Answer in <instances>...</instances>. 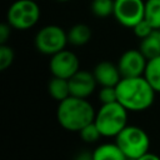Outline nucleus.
<instances>
[{
    "instance_id": "f8f14e48",
    "label": "nucleus",
    "mask_w": 160,
    "mask_h": 160,
    "mask_svg": "<svg viewBox=\"0 0 160 160\" xmlns=\"http://www.w3.org/2000/svg\"><path fill=\"white\" fill-rule=\"evenodd\" d=\"M94 160H129L119 145L115 144H101L92 151Z\"/></svg>"
},
{
    "instance_id": "aec40b11",
    "label": "nucleus",
    "mask_w": 160,
    "mask_h": 160,
    "mask_svg": "<svg viewBox=\"0 0 160 160\" xmlns=\"http://www.w3.org/2000/svg\"><path fill=\"white\" fill-rule=\"evenodd\" d=\"M14 50L6 44L0 45V70H6L14 61Z\"/></svg>"
},
{
    "instance_id": "1a4fd4ad",
    "label": "nucleus",
    "mask_w": 160,
    "mask_h": 160,
    "mask_svg": "<svg viewBox=\"0 0 160 160\" xmlns=\"http://www.w3.org/2000/svg\"><path fill=\"white\" fill-rule=\"evenodd\" d=\"M148 59L140 50L130 49L126 50L118 61V68L122 78L142 76L146 69Z\"/></svg>"
},
{
    "instance_id": "dca6fc26",
    "label": "nucleus",
    "mask_w": 160,
    "mask_h": 160,
    "mask_svg": "<svg viewBox=\"0 0 160 160\" xmlns=\"http://www.w3.org/2000/svg\"><path fill=\"white\" fill-rule=\"evenodd\" d=\"M144 76L156 92H160V55L148 60Z\"/></svg>"
},
{
    "instance_id": "6e6552de",
    "label": "nucleus",
    "mask_w": 160,
    "mask_h": 160,
    "mask_svg": "<svg viewBox=\"0 0 160 160\" xmlns=\"http://www.w3.org/2000/svg\"><path fill=\"white\" fill-rule=\"evenodd\" d=\"M49 68H50L52 76H58V78H62L68 80L76 71L80 70L78 56L72 51L65 50V49L51 55Z\"/></svg>"
},
{
    "instance_id": "b1692460",
    "label": "nucleus",
    "mask_w": 160,
    "mask_h": 160,
    "mask_svg": "<svg viewBox=\"0 0 160 160\" xmlns=\"http://www.w3.org/2000/svg\"><path fill=\"white\" fill-rule=\"evenodd\" d=\"M75 160H94V156H92V152L81 151L80 154H78V156L75 158Z\"/></svg>"
},
{
    "instance_id": "4468645a",
    "label": "nucleus",
    "mask_w": 160,
    "mask_h": 160,
    "mask_svg": "<svg viewBox=\"0 0 160 160\" xmlns=\"http://www.w3.org/2000/svg\"><path fill=\"white\" fill-rule=\"evenodd\" d=\"M91 39V29L82 22L75 24L68 31V41L74 46H82Z\"/></svg>"
},
{
    "instance_id": "2eb2a0df",
    "label": "nucleus",
    "mask_w": 160,
    "mask_h": 160,
    "mask_svg": "<svg viewBox=\"0 0 160 160\" xmlns=\"http://www.w3.org/2000/svg\"><path fill=\"white\" fill-rule=\"evenodd\" d=\"M48 90H49V94L51 95V98H54L55 100H58L60 102L70 96L69 80L58 78V76H52V79L48 84Z\"/></svg>"
},
{
    "instance_id": "6ab92c4d",
    "label": "nucleus",
    "mask_w": 160,
    "mask_h": 160,
    "mask_svg": "<svg viewBox=\"0 0 160 160\" xmlns=\"http://www.w3.org/2000/svg\"><path fill=\"white\" fill-rule=\"evenodd\" d=\"M79 132H80L81 139L85 142H95L101 136V134H100V131H99V129L94 121L88 124L86 126H84Z\"/></svg>"
},
{
    "instance_id": "0eeeda50",
    "label": "nucleus",
    "mask_w": 160,
    "mask_h": 160,
    "mask_svg": "<svg viewBox=\"0 0 160 160\" xmlns=\"http://www.w3.org/2000/svg\"><path fill=\"white\" fill-rule=\"evenodd\" d=\"M144 0H115L112 15L120 25L132 29L144 19Z\"/></svg>"
},
{
    "instance_id": "ddd939ff",
    "label": "nucleus",
    "mask_w": 160,
    "mask_h": 160,
    "mask_svg": "<svg viewBox=\"0 0 160 160\" xmlns=\"http://www.w3.org/2000/svg\"><path fill=\"white\" fill-rule=\"evenodd\" d=\"M139 50L142 52V55L148 60L159 56L160 55V32H159V30H154L146 38L141 39Z\"/></svg>"
},
{
    "instance_id": "f3484780",
    "label": "nucleus",
    "mask_w": 160,
    "mask_h": 160,
    "mask_svg": "<svg viewBox=\"0 0 160 160\" xmlns=\"http://www.w3.org/2000/svg\"><path fill=\"white\" fill-rule=\"evenodd\" d=\"M144 19L155 30H160V0H146Z\"/></svg>"
},
{
    "instance_id": "412c9836",
    "label": "nucleus",
    "mask_w": 160,
    "mask_h": 160,
    "mask_svg": "<svg viewBox=\"0 0 160 160\" xmlns=\"http://www.w3.org/2000/svg\"><path fill=\"white\" fill-rule=\"evenodd\" d=\"M99 99L101 104H110L118 101L116 86H101L99 91Z\"/></svg>"
},
{
    "instance_id": "cd10ccee",
    "label": "nucleus",
    "mask_w": 160,
    "mask_h": 160,
    "mask_svg": "<svg viewBox=\"0 0 160 160\" xmlns=\"http://www.w3.org/2000/svg\"><path fill=\"white\" fill-rule=\"evenodd\" d=\"M159 32H160V30H159Z\"/></svg>"
},
{
    "instance_id": "9d476101",
    "label": "nucleus",
    "mask_w": 160,
    "mask_h": 160,
    "mask_svg": "<svg viewBox=\"0 0 160 160\" xmlns=\"http://www.w3.org/2000/svg\"><path fill=\"white\" fill-rule=\"evenodd\" d=\"M96 85L98 82L94 74L86 70H79L69 79L70 95L76 98L86 99L89 95L94 92Z\"/></svg>"
},
{
    "instance_id": "20e7f679",
    "label": "nucleus",
    "mask_w": 160,
    "mask_h": 160,
    "mask_svg": "<svg viewBox=\"0 0 160 160\" xmlns=\"http://www.w3.org/2000/svg\"><path fill=\"white\" fill-rule=\"evenodd\" d=\"M116 144L129 160H135L146 154L150 148V139L145 130L139 126L126 125L116 136Z\"/></svg>"
},
{
    "instance_id": "39448f33",
    "label": "nucleus",
    "mask_w": 160,
    "mask_h": 160,
    "mask_svg": "<svg viewBox=\"0 0 160 160\" xmlns=\"http://www.w3.org/2000/svg\"><path fill=\"white\" fill-rule=\"evenodd\" d=\"M40 19V8L35 0H16L6 14V21L16 30H28Z\"/></svg>"
},
{
    "instance_id": "a211bd4d",
    "label": "nucleus",
    "mask_w": 160,
    "mask_h": 160,
    "mask_svg": "<svg viewBox=\"0 0 160 160\" xmlns=\"http://www.w3.org/2000/svg\"><path fill=\"white\" fill-rule=\"evenodd\" d=\"M114 4L115 0H92L90 8L96 18L105 19L114 14Z\"/></svg>"
},
{
    "instance_id": "f03ea898",
    "label": "nucleus",
    "mask_w": 160,
    "mask_h": 160,
    "mask_svg": "<svg viewBox=\"0 0 160 160\" xmlns=\"http://www.w3.org/2000/svg\"><path fill=\"white\" fill-rule=\"evenodd\" d=\"M95 114L92 105L86 99L70 95L59 102L56 118L64 129L69 131H80L84 126L94 121Z\"/></svg>"
},
{
    "instance_id": "bb28decb",
    "label": "nucleus",
    "mask_w": 160,
    "mask_h": 160,
    "mask_svg": "<svg viewBox=\"0 0 160 160\" xmlns=\"http://www.w3.org/2000/svg\"><path fill=\"white\" fill-rule=\"evenodd\" d=\"M35 1H38V0H35Z\"/></svg>"
},
{
    "instance_id": "423d86ee",
    "label": "nucleus",
    "mask_w": 160,
    "mask_h": 160,
    "mask_svg": "<svg viewBox=\"0 0 160 160\" xmlns=\"http://www.w3.org/2000/svg\"><path fill=\"white\" fill-rule=\"evenodd\" d=\"M68 42V32L58 25H46L35 35V48L45 55H54L64 50Z\"/></svg>"
},
{
    "instance_id": "5701e85b",
    "label": "nucleus",
    "mask_w": 160,
    "mask_h": 160,
    "mask_svg": "<svg viewBox=\"0 0 160 160\" xmlns=\"http://www.w3.org/2000/svg\"><path fill=\"white\" fill-rule=\"evenodd\" d=\"M11 25L6 21V22H2L0 25V44H5L8 41V39L10 38V34H11Z\"/></svg>"
},
{
    "instance_id": "9b49d317",
    "label": "nucleus",
    "mask_w": 160,
    "mask_h": 160,
    "mask_svg": "<svg viewBox=\"0 0 160 160\" xmlns=\"http://www.w3.org/2000/svg\"><path fill=\"white\" fill-rule=\"evenodd\" d=\"M92 74L96 82L101 86H116L122 78L118 65L110 61H101L96 64Z\"/></svg>"
},
{
    "instance_id": "4be33fe9",
    "label": "nucleus",
    "mask_w": 160,
    "mask_h": 160,
    "mask_svg": "<svg viewBox=\"0 0 160 160\" xmlns=\"http://www.w3.org/2000/svg\"><path fill=\"white\" fill-rule=\"evenodd\" d=\"M132 30H134V34H135L138 38L144 39V38H146L149 34H151L155 29H152V26H151L145 19H142L141 21H139V22L132 28Z\"/></svg>"
},
{
    "instance_id": "a878e982",
    "label": "nucleus",
    "mask_w": 160,
    "mask_h": 160,
    "mask_svg": "<svg viewBox=\"0 0 160 160\" xmlns=\"http://www.w3.org/2000/svg\"><path fill=\"white\" fill-rule=\"evenodd\" d=\"M58 1H60V2H66V1H70V0H58Z\"/></svg>"
},
{
    "instance_id": "7ed1b4c3",
    "label": "nucleus",
    "mask_w": 160,
    "mask_h": 160,
    "mask_svg": "<svg viewBox=\"0 0 160 160\" xmlns=\"http://www.w3.org/2000/svg\"><path fill=\"white\" fill-rule=\"evenodd\" d=\"M94 122L101 136H116L128 125V110L119 101L102 104L95 114Z\"/></svg>"
},
{
    "instance_id": "f257e3e1",
    "label": "nucleus",
    "mask_w": 160,
    "mask_h": 160,
    "mask_svg": "<svg viewBox=\"0 0 160 160\" xmlns=\"http://www.w3.org/2000/svg\"><path fill=\"white\" fill-rule=\"evenodd\" d=\"M118 101L128 111H144L151 106L155 90L145 76L121 78L116 85Z\"/></svg>"
},
{
    "instance_id": "393cba45",
    "label": "nucleus",
    "mask_w": 160,
    "mask_h": 160,
    "mask_svg": "<svg viewBox=\"0 0 160 160\" xmlns=\"http://www.w3.org/2000/svg\"><path fill=\"white\" fill-rule=\"evenodd\" d=\"M135 160H160V158H159L158 155H155V154L148 151L146 154L141 155L140 158H138V159H135Z\"/></svg>"
}]
</instances>
